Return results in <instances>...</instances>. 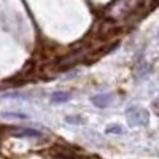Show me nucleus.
<instances>
[{
	"label": "nucleus",
	"instance_id": "obj_1",
	"mask_svg": "<svg viewBox=\"0 0 159 159\" xmlns=\"http://www.w3.org/2000/svg\"><path fill=\"white\" fill-rule=\"evenodd\" d=\"M148 111L143 108H137V107H130L127 110V119L132 126H147L148 124Z\"/></svg>",
	"mask_w": 159,
	"mask_h": 159
},
{
	"label": "nucleus",
	"instance_id": "obj_2",
	"mask_svg": "<svg viewBox=\"0 0 159 159\" xmlns=\"http://www.w3.org/2000/svg\"><path fill=\"white\" fill-rule=\"evenodd\" d=\"M51 156L54 159H86L83 156H80L78 153H75L73 150L67 148V147H61V145H56L49 150Z\"/></svg>",
	"mask_w": 159,
	"mask_h": 159
},
{
	"label": "nucleus",
	"instance_id": "obj_3",
	"mask_svg": "<svg viewBox=\"0 0 159 159\" xmlns=\"http://www.w3.org/2000/svg\"><path fill=\"white\" fill-rule=\"evenodd\" d=\"M10 132H11L13 137H42V134H40L38 130H35V129H25V127H19V126L13 127Z\"/></svg>",
	"mask_w": 159,
	"mask_h": 159
},
{
	"label": "nucleus",
	"instance_id": "obj_4",
	"mask_svg": "<svg viewBox=\"0 0 159 159\" xmlns=\"http://www.w3.org/2000/svg\"><path fill=\"white\" fill-rule=\"evenodd\" d=\"M111 102V96L110 94H99L92 97V103L96 105L97 108H107Z\"/></svg>",
	"mask_w": 159,
	"mask_h": 159
},
{
	"label": "nucleus",
	"instance_id": "obj_5",
	"mask_svg": "<svg viewBox=\"0 0 159 159\" xmlns=\"http://www.w3.org/2000/svg\"><path fill=\"white\" fill-rule=\"evenodd\" d=\"M70 97H72V94L70 92H64V91H56V92H52L51 94V102L52 103H64V102H67V100H70Z\"/></svg>",
	"mask_w": 159,
	"mask_h": 159
},
{
	"label": "nucleus",
	"instance_id": "obj_6",
	"mask_svg": "<svg viewBox=\"0 0 159 159\" xmlns=\"http://www.w3.org/2000/svg\"><path fill=\"white\" fill-rule=\"evenodd\" d=\"M3 118H16V119H27V115L22 113H3Z\"/></svg>",
	"mask_w": 159,
	"mask_h": 159
},
{
	"label": "nucleus",
	"instance_id": "obj_7",
	"mask_svg": "<svg viewBox=\"0 0 159 159\" xmlns=\"http://www.w3.org/2000/svg\"><path fill=\"white\" fill-rule=\"evenodd\" d=\"M107 132L108 134H121V129H119V126H110Z\"/></svg>",
	"mask_w": 159,
	"mask_h": 159
},
{
	"label": "nucleus",
	"instance_id": "obj_8",
	"mask_svg": "<svg viewBox=\"0 0 159 159\" xmlns=\"http://www.w3.org/2000/svg\"><path fill=\"white\" fill-rule=\"evenodd\" d=\"M65 121L67 123H81V118H78V116H75V118H65Z\"/></svg>",
	"mask_w": 159,
	"mask_h": 159
}]
</instances>
